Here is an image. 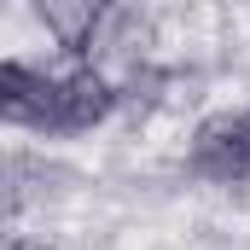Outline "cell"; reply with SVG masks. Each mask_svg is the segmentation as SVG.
Wrapping results in <instances>:
<instances>
[{"label": "cell", "mask_w": 250, "mask_h": 250, "mask_svg": "<svg viewBox=\"0 0 250 250\" xmlns=\"http://www.w3.org/2000/svg\"><path fill=\"white\" fill-rule=\"evenodd\" d=\"M53 181H64V169H53L47 157H29V151H0V227L18 215V209H29V204H41Z\"/></svg>", "instance_id": "obj_4"}, {"label": "cell", "mask_w": 250, "mask_h": 250, "mask_svg": "<svg viewBox=\"0 0 250 250\" xmlns=\"http://www.w3.org/2000/svg\"><path fill=\"white\" fill-rule=\"evenodd\" d=\"M35 18H41V29L59 41L70 59H82V53L99 41V29L111 23V12H105L99 0H41Z\"/></svg>", "instance_id": "obj_5"}, {"label": "cell", "mask_w": 250, "mask_h": 250, "mask_svg": "<svg viewBox=\"0 0 250 250\" xmlns=\"http://www.w3.org/2000/svg\"><path fill=\"white\" fill-rule=\"evenodd\" d=\"M0 128H29L59 140V76L23 59H0Z\"/></svg>", "instance_id": "obj_2"}, {"label": "cell", "mask_w": 250, "mask_h": 250, "mask_svg": "<svg viewBox=\"0 0 250 250\" xmlns=\"http://www.w3.org/2000/svg\"><path fill=\"white\" fill-rule=\"evenodd\" d=\"M117 82L105 76V70H93V64H76L70 76H59V140L64 134H87V128H99L111 111H117Z\"/></svg>", "instance_id": "obj_3"}, {"label": "cell", "mask_w": 250, "mask_h": 250, "mask_svg": "<svg viewBox=\"0 0 250 250\" xmlns=\"http://www.w3.org/2000/svg\"><path fill=\"white\" fill-rule=\"evenodd\" d=\"M187 169L198 181H215V187H245L250 181V105L215 111L192 128Z\"/></svg>", "instance_id": "obj_1"}]
</instances>
